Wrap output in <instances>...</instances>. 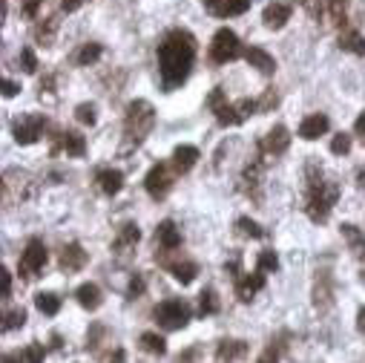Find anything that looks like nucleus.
I'll list each match as a JSON object with an SVG mask.
<instances>
[{
    "label": "nucleus",
    "mask_w": 365,
    "mask_h": 363,
    "mask_svg": "<svg viewBox=\"0 0 365 363\" xmlns=\"http://www.w3.org/2000/svg\"><path fill=\"white\" fill-rule=\"evenodd\" d=\"M193 61H196V38L187 29H170L158 43V69L164 90L181 87L190 76Z\"/></svg>",
    "instance_id": "1"
},
{
    "label": "nucleus",
    "mask_w": 365,
    "mask_h": 363,
    "mask_svg": "<svg viewBox=\"0 0 365 363\" xmlns=\"http://www.w3.org/2000/svg\"><path fill=\"white\" fill-rule=\"evenodd\" d=\"M339 199V185L334 179H325L316 162L308 164V197H305V211L313 222H325L334 205Z\"/></svg>",
    "instance_id": "2"
},
{
    "label": "nucleus",
    "mask_w": 365,
    "mask_h": 363,
    "mask_svg": "<svg viewBox=\"0 0 365 363\" xmlns=\"http://www.w3.org/2000/svg\"><path fill=\"white\" fill-rule=\"evenodd\" d=\"M156 124V110L150 101L144 99H135L127 104V115H124V148H121V153H127L133 148H141L144 138L150 136Z\"/></svg>",
    "instance_id": "3"
},
{
    "label": "nucleus",
    "mask_w": 365,
    "mask_h": 363,
    "mask_svg": "<svg viewBox=\"0 0 365 363\" xmlns=\"http://www.w3.org/2000/svg\"><path fill=\"white\" fill-rule=\"evenodd\" d=\"M207 107L216 113V121H218V124H222V127L241 124V121H248L253 113H259V104H256L253 99H241V101L230 104L222 87H213L210 99H207Z\"/></svg>",
    "instance_id": "4"
},
{
    "label": "nucleus",
    "mask_w": 365,
    "mask_h": 363,
    "mask_svg": "<svg viewBox=\"0 0 365 363\" xmlns=\"http://www.w3.org/2000/svg\"><path fill=\"white\" fill-rule=\"evenodd\" d=\"M153 318H156V323H158L161 329L179 332V329H184V326L190 323L193 311H190V306H187L184 300H164V303H158V306L153 308Z\"/></svg>",
    "instance_id": "5"
},
{
    "label": "nucleus",
    "mask_w": 365,
    "mask_h": 363,
    "mask_svg": "<svg viewBox=\"0 0 365 363\" xmlns=\"http://www.w3.org/2000/svg\"><path fill=\"white\" fill-rule=\"evenodd\" d=\"M241 55V43H239V35L233 29H218L213 35V43H210V58L213 64H228V61H236Z\"/></svg>",
    "instance_id": "6"
},
{
    "label": "nucleus",
    "mask_w": 365,
    "mask_h": 363,
    "mask_svg": "<svg viewBox=\"0 0 365 363\" xmlns=\"http://www.w3.org/2000/svg\"><path fill=\"white\" fill-rule=\"evenodd\" d=\"M176 176L179 173L173 171V164H170V162H158V164L150 167L147 179H144V187H147V193H150L153 199H164L167 193H170V187H173Z\"/></svg>",
    "instance_id": "7"
},
{
    "label": "nucleus",
    "mask_w": 365,
    "mask_h": 363,
    "mask_svg": "<svg viewBox=\"0 0 365 363\" xmlns=\"http://www.w3.org/2000/svg\"><path fill=\"white\" fill-rule=\"evenodd\" d=\"M46 259H50V251H46L43 239L32 236V239L27 242V248H23V254H20V265H17V269H20L23 277H35L38 271H43Z\"/></svg>",
    "instance_id": "8"
},
{
    "label": "nucleus",
    "mask_w": 365,
    "mask_h": 363,
    "mask_svg": "<svg viewBox=\"0 0 365 363\" xmlns=\"http://www.w3.org/2000/svg\"><path fill=\"white\" fill-rule=\"evenodd\" d=\"M46 130V118L40 113H29V115H20L15 118L12 124V136L17 144H35Z\"/></svg>",
    "instance_id": "9"
},
{
    "label": "nucleus",
    "mask_w": 365,
    "mask_h": 363,
    "mask_svg": "<svg viewBox=\"0 0 365 363\" xmlns=\"http://www.w3.org/2000/svg\"><path fill=\"white\" fill-rule=\"evenodd\" d=\"M290 148V133H288V127H282V124H276L274 130H267L265 133V138L259 141V150L265 153V156H282L285 150Z\"/></svg>",
    "instance_id": "10"
},
{
    "label": "nucleus",
    "mask_w": 365,
    "mask_h": 363,
    "mask_svg": "<svg viewBox=\"0 0 365 363\" xmlns=\"http://www.w3.org/2000/svg\"><path fill=\"white\" fill-rule=\"evenodd\" d=\"M138 239H141L138 225H135V222H124V225L118 228V234H115L112 251H115L118 257H130V254L135 251V245H138Z\"/></svg>",
    "instance_id": "11"
},
{
    "label": "nucleus",
    "mask_w": 365,
    "mask_h": 363,
    "mask_svg": "<svg viewBox=\"0 0 365 363\" xmlns=\"http://www.w3.org/2000/svg\"><path fill=\"white\" fill-rule=\"evenodd\" d=\"M156 245H158L161 251H176V248H181V231H179V225H176L173 220H164V222L156 228Z\"/></svg>",
    "instance_id": "12"
},
{
    "label": "nucleus",
    "mask_w": 365,
    "mask_h": 363,
    "mask_svg": "<svg viewBox=\"0 0 365 363\" xmlns=\"http://www.w3.org/2000/svg\"><path fill=\"white\" fill-rule=\"evenodd\" d=\"M265 288V274L262 271H253V274H245V277H239L236 280V297L241 303H251L259 292Z\"/></svg>",
    "instance_id": "13"
},
{
    "label": "nucleus",
    "mask_w": 365,
    "mask_h": 363,
    "mask_svg": "<svg viewBox=\"0 0 365 363\" xmlns=\"http://www.w3.org/2000/svg\"><path fill=\"white\" fill-rule=\"evenodd\" d=\"M345 9L348 0H320L316 15H320V20H325V27H336V23L345 20Z\"/></svg>",
    "instance_id": "14"
},
{
    "label": "nucleus",
    "mask_w": 365,
    "mask_h": 363,
    "mask_svg": "<svg viewBox=\"0 0 365 363\" xmlns=\"http://www.w3.org/2000/svg\"><path fill=\"white\" fill-rule=\"evenodd\" d=\"M199 148H193V144H179V148L173 150V159H170V164H173V171L181 176V173H187V171H193L196 167V162H199Z\"/></svg>",
    "instance_id": "15"
},
{
    "label": "nucleus",
    "mask_w": 365,
    "mask_h": 363,
    "mask_svg": "<svg viewBox=\"0 0 365 363\" xmlns=\"http://www.w3.org/2000/svg\"><path fill=\"white\" fill-rule=\"evenodd\" d=\"M55 150H64L66 156H75V159H81V156L87 153V141H84V136H81V133H75V130H61V133H58V144H55Z\"/></svg>",
    "instance_id": "16"
},
{
    "label": "nucleus",
    "mask_w": 365,
    "mask_h": 363,
    "mask_svg": "<svg viewBox=\"0 0 365 363\" xmlns=\"http://www.w3.org/2000/svg\"><path fill=\"white\" fill-rule=\"evenodd\" d=\"M95 182H98V190L107 193V197H115L124 187V173L115 171V167H101L98 173H95Z\"/></svg>",
    "instance_id": "17"
},
{
    "label": "nucleus",
    "mask_w": 365,
    "mask_h": 363,
    "mask_svg": "<svg viewBox=\"0 0 365 363\" xmlns=\"http://www.w3.org/2000/svg\"><path fill=\"white\" fill-rule=\"evenodd\" d=\"M328 127H331L328 115H322V113H313V115H308V118L302 121V124H299V138L313 141V138L325 136V133H328Z\"/></svg>",
    "instance_id": "18"
},
{
    "label": "nucleus",
    "mask_w": 365,
    "mask_h": 363,
    "mask_svg": "<svg viewBox=\"0 0 365 363\" xmlns=\"http://www.w3.org/2000/svg\"><path fill=\"white\" fill-rule=\"evenodd\" d=\"M313 306L320 308V311H328V308L334 306V288H331V274H328V271H320V277H316Z\"/></svg>",
    "instance_id": "19"
},
{
    "label": "nucleus",
    "mask_w": 365,
    "mask_h": 363,
    "mask_svg": "<svg viewBox=\"0 0 365 363\" xmlns=\"http://www.w3.org/2000/svg\"><path fill=\"white\" fill-rule=\"evenodd\" d=\"M87 251L78 245V242H69V245H64L61 251V269L64 271H81L84 265H87Z\"/></svg>",
    "instance_id": "20"
},
{
    "label": "nucleus",
    "mask_w": 365,
    "mask_h": 363,
    "mask_svg": "<svg viewBox=\"0 0 365 363\" xmlns=\"http://www.w3.org/2000/svg\"><path fill=\"white\" fill-rule=\"evenodd\" d=\"M245 61L251 64V66H256L262 76H274L276 72V61H274V55L271 52H265L262 46H248L245 50Z\"/></svg>",
    "instance_id": "21"
},
{
    "label": "nucleus",
    "mask_w": 365,
    "mask_h": 363,
    "mask_svg": "<svg viewBox=\"0 0 365 363\" xmlns=\"http://www.w3.org/2000/svg\"><path fill=\"white\" fill-rule=\"evenodd\" d=\"M245 355H248L245 341H222L216 346V363H239Z\"/></svg>",
    "instance_id": "22"
},
{
    "label": "nucleus",
    "mask_w": 365,
    "mask_h": 363,
    "mask_svg": "<svg viewBox=\"0 0 365 363\" xmlns=\"http://www.w3.org/2000/svg\"><path fill=\"white\" fill-rule=\"evenodd\" d=\"M262 20H265V27L267 29H282L285 23L290 20V6L288 3H271V6H265V15H262Z\"/></svg>",
    "instance_id": "23"
},
{
    "label": "nucleus",
    "mask_w": 365,
    "mask_h": 363,
    "mask_svg": "<svg viewBox=\"0 0 365 363\" xmlns=\"http://www.w3.org/2000/svg\"><path fill=\"white\" fill-rule=\"evenodd\" d=\"M75 300H78V303H81L87 311H95V308H101V303H104V294H101V288L95 285V283H84V285H78Z\"/></svg>",
    "instance_id": "24"
},
{
    "label": "nucleus",
    "mask_w": 365,
    "mask_h": 363,
    "mask_svg": "<svg viewBox=\"0 0 365 363\" xmlns=\"http://www.w3.org/2000/svg\"><path fill=\"white\" fill-rule=\"evenodd\" d=\"M43 343H29L27 349H20V352H12L3 357V363H43Z\"/></svg>",
    "instance_id": "25"
},
{
    "label": "nucleus",
    "mask_w": 365,
    "mask_h": 363,
    "mask_svg": "<svg viewBox=\"0 0 365 363\" xmlns=\"http://www.w3.org/2000/svg\"><path fill=\"white\" fill-rule=\"evenodd\" d=\"M167 269H170V274H173L181 285H190L193 280H196V274H199V265L193 262V259H184V262H164Z\"/></svg>",
    "instance_id": "26"
},
{
    "label": "nucleus",
    "mask_w": 365,
    "mask_h": 363,
    "mask_svg": "<svg viewBox=\"0 0 365 363\" xmlns=\"http://www.w3.org/2000/svg\"><path fill=\"white\" fill-rule=\"evenodd\" d=\"M138 346L147 352V355H156V357L167 355V341H164L158 332H144V334L138 337Z\"/></svg>",
    "instance_id": "27"
},
{
    "label": "nucleus",
    "mask_w": 365,
    "mask_h": 363,
    "mask_svg": "<svg viewBox=\"0 0 365 363\" xmlns=\"http://www.w3.org/2000/svg\"><path fill=\"white\" fill-rule=\"evenodd\" d=\"M35 306L40 314H46V318H55V314L61 311V297L55 292H40L35 294Z\"/></svg>",
    "instance_id": "28"
},
{
    "label": "nucleus",
    "mask_w": 365,
    "mask_h": 363,
    "mask_svg": "<svg viewBox=\"0 0 365 363\" xmlns=\"http://www.w3.org/2000/svg\"><path fill=\"white\" fill-rule=\"evenodd\" d=\"M248 9H251V0H222L213 15H218V17H236V15H245Z\"/></svg>",
    "instance_id": "29"
},
{
    "label": "nucleus",
    "mask_w": 365,
    "mask_h": 363,
    "mask_svg": "<svg viewBox=\"0 0 365 363\" xmlns=\"http://www.w3.org/2000/svg\"><path fill=\"white\" fill-rule=\"evenodd\" d=\"M339 50L354 52V55H365V38L359 32H343L339 35Z\"/></svg>",
    "instance_id": "30"
},
{
    "label": "nucleus",
    "mask_w": 365,
    "mask_h": 363,
    "mask_svg": "<svg viewBox=\"0 0 365 363\" xmlns=\"http://www.w3.org/2000/svg\"><path fill=\"white\" fill-rule=\"evenodd\" d=\"M101 43H84L81 46V50H78V55H75V61L81 64V66H92L95 61H98L101 58Z\"/></svg>",
    "instance_id": "31"
},
{
    "label": "nucleus",
    "mask_w": 365,
    "mask_h": 363,
    "mask_svg": "<svg viewBox=\"0 0 365 363\" xmlns=\"http://www.w3.org/2000/svg\"><path fill=\"white\" fill-rule=\"evenodd\" d=\"M216 311H218V297H216L213 288H204V292L199 294V314L202 318H210V314H216Z\"/></svg>",
    "instance_id": "32"
},
{
    "label": "nucleus",
    "mask_w": 365,
    "mask_h": 363,
    "mask_svg": "<svg viewBox=\"0 0 365 363\" xmlns=\"http://www.w3.org/2000/svg\"><path fill=\"white\" fill-rule=\"evenodd\" d=\"M343 236L348 239V245H351V251H354L357 257L365 254V234H359L354 225H343Z\"/></svg>",
    "instance_id": "33"
},
{
    "label": "nucleus",
    "mask_w": 365,
    "mask_h": 363,
    "mask_svg": "<svg viewBox=\"0 0 365 363\" xmlns=\"http://www.w3.org/2000/svg\"><path fill=\"white\" fill-rule=\"evenodd\" d=\"M256 271H262V274L279 271V257H276V251H262L259 259H256Z\"/></svg>",
    "instance_id": "34"
},
{
    "label": "nucleus",
    "mask_w": 365,
    "mask_h": 363,
    "mask_svg": "<svg viewBox=\"0 0 365 363\" xmlns=\"http://www.w3.org/2000/svg\"><path fill=\"white\" fill-rule=\"evenodd\" d=\"M236 231L241 236H251V239H262L265 236V231L251 220V216H239V220H236Z\"/></svg>",
    "instance_id": "35"
},
{
    "label": "nucleus",
    "mask_w": 365,
    "mask_h": 363,
    "mask_svg": "<svg viewBox=\"0 0 365 363\" xmlns=\"http://www.w3.org/2000/svg\"><path fill=\"white\" fill-rule=\"evenodd\" d=\"M23 323H27V311H23V308H12V311H6V318H3V332L20 329Z\"/></svg>",
    "instance_id": "36"
},
{
    "label": "nucleus",
    "mask_w": 365,
    "mask_h": 363,
    "mask_svg": "<svg viewBox=\"0 0 365 363\" xmlns=\"http://www.w3.org/2000/svg\"><path fill=\"white\" fill-rule=\"evenodd\" d=\"M331 153H334V156H345V153H351V136H348V133L334 136V138H331Z\"/></svg>",
    "instance_id": "37"
},
{
    "label": "nucleus",
    "mask_w": 365,
    "mask_h": 363,
    "mask_svg": "<svg viewBox=\"0 0 365 363\" xmlns=\"http://www.w3.org/2000/svg\"><path fill=\"white\" fill-rule=\"evenodd\" d=\"M75 118L81 121V124H95L98 121V115H95V104H78V110H75Z\"/></svg>",
    "instance_id": "38"
},
{
    "label": "nucleus",
    "mask_w": 365,
    "mask_h": 363,
    "mask_svg": "<svg viewBox=\"0 0 365 363\" xmlns=\"http://www.w3.org/2000/svg\"><path fill=\"white\" fill-rule=\"evenodd\" d=\"M20 66H23V72H38V58H35V52L29 50V46H23L20 50Z\"/></svg>",
    "instance_id": "39"
},
{
    "label": "nucleus",
    "mask_w": 365,
    "mask_h": 363,
    "mask_svg": "<svg viewBox=\"0 0 365 363\" xmlns=\"http://www.w3.org/2000/svg\"><path fill=\"white\" fill-rule=\"evenodd\" d=\"M144 294V277L141 274H133L130 285H127V297H141Z\"/></svg>",
    "instance_id": "40"
},
{
    "label": "nucleus",
    "mask_w": 365,
    "mask_h": 363,
    "mask_svg": "<svg viewBox=\"0 0 365 363\" xmlns=\"http://www.w3.org/2000/svg\"><path fill=\"white\" fill-rule=\"evenodd\" d=\"M276 101H279V99H276V92H274V90H267V92L262 95V99L256 101V104H259V113H267L271 107H276Z\"/></svg>",
    "instance_id": "41"
},
{
    "label": "nucleus",
    "mask_w": 365,
    "mask_h": 363,
    "mask_svg": "<svg viewBox=\"0 0 365 363\" xmlns=\"http://www.w3.org/2000/svg\"><path fill=\"white\" fill-rule=\"evenodd\" d=\"M256 363H279V349H276V346H267V349L259 355Z\"/></svg>",
    "instance_id": "42"
},
{
    "label": "nucleus",
    "mask_w": 365,
    "mask_h": 363,
    "mask_svg": "<svg viewBox=\"0 0 365 363\" xmlns=\"http://www.w3.org/2000/svg\"><path fill=\"white\" fill-rule=\"evenodd\" d=\"M87 3V0H61V9L64 12H75V9H81Z\"/></svg>",
    "instance_id": "43"
},
{
    "label": "nucleus",
    "mask_w": 365,
    "mask_h": 363,
    "mask_svg": "<svg viewBox=\"0 0 365 363\" xmlns=\"http://www.w3.org/2000/svg\"><path fill=\"white\" fill-rule=\"evenodd\" d=\"M17 92H20V87H17L15 81H9V78H6V81H3V95H6V99H15Z\"/></svg>",
    "instance_id": "44"
},
{
    "label": "nucleus",
    "mask_w": 365,
    "mask_h": 363,
    "mask_svg": "<svg viewBox=\"0 0 365 363\" xmlns=\"http://www.w3.org/2000/svg\"><path fill=\"white\" fill-rule=\"evenodd\" d=\"M104 363H127V352H124V349H115Z\"/></svg>",
    "instance_id": "45"
},
{
    "label": "nucleus",
    "mask_w": 365,
    "mask_h": 363,
    "mask_svg": "<svg viewBox=\"0 0 365 363\" xmlns=\"http://www.w3.org/2000/svg\"><path fill=\"white\" fill-rule=\"evenodd\" d=\"M12 297V274L3 269V300H9Z\"/></svg>",
    "instance_id": "46"
},
{
    "label": "nucleus",
    "mask_w": 365,
    "mask_h": 363,
    "mask_svg": "<svg viewBox=\"0 0 365 363\" xmlns=\"http://www.w3.org/2000/svg\"><path fill=\"white\" fill-rule=\"evenodd\" d=\"M354 133H357V136H359L362 141H365V113H362V115H359V118L354 121Z\"/></svg>",
    "instance_id": "47"
},
{
    "label": "nucleus",
    "mask_w": 365,
    "mask_h": 363,
    "mask_svg": "<svg viewBox=\"0 0 365 363\" xmlns=\"http://www.w3.org/2000/svg\"><path fill=\"white\" fill-rule=\"evenodd\" d=\"M357 329H359V332L365 334V306H362V308L357 311Z\"/></svg>",
    "instance_id": "48"
},
{
    "label": "nucleus",
    "mask_w": 365,
    "mask_h": 363,
    "mask_svg": "<svg viewBox=\"0 0 365 363\" xmlns=\"http://www.w3.org/2000/svg\"><path fill=\"white\" fill-rule=\"evenodd\" d=\"M218 3H222V0H204V6H207L210 12H216V9H218Z\"/></svg>",
    "instance_id": "49"
},
{
    "label": "nucleus",
    "mask_w": 365,
    "mask_h": 363,
    "mask_svg": "<svg viewBox=\"0 0 365 363\" xmlns=\"http://www.w3.org/2000/svg\"><path fill=\"white\" fill-rule=\"evenodd\" d=\"M52 349H61V334H52Z\"/></svg>",
    "instance_id": "50"
},
{
    "label": "nucleus",
    "mask_w": 365,
    "mask_h": 363,
    "mask_svg": "<svg viewBox=\"0 0 365 363\" xmlns=\"http://www.w3.org/2000/svg\"><path fill=\"white\" fill-rule=\"evenodd\" d=\"M362 283H365V269H362Z\"/></svg>",
    "instance_id": "51"
}]
</instances>
